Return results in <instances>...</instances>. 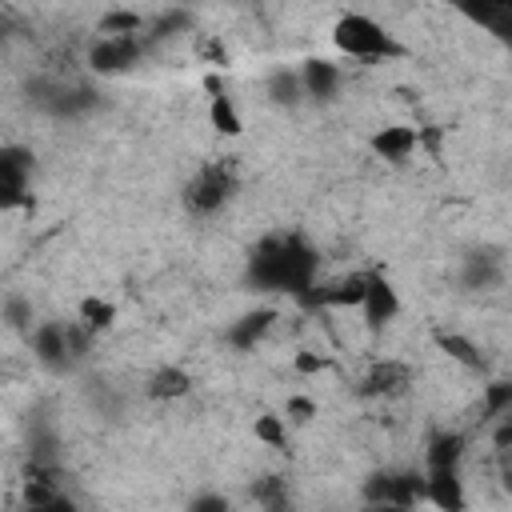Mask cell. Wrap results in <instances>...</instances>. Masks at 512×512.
I'll return each mask as SVG.
<instances>
[{"mask_svg":"<svg viewBox=\"0 0 512 512\" xmlns=\"http://www.w3.org/2000/svg\"><path fill=\"white\" fill-rule=\"evenodd\" d=\"M144 16H136V12H128V8H112V12H104L100 16V24H96V32L100 36H132V32H144Z\"/></svg>","mask_w":512,"mask_h":512,"instance_id":"cell-23","label":"cell"},{"mask_svg":"<svg viewBox=\"0 0 512 512\" xmlns=\"http://www.w3.org/2000/svg\"><path fill=\"white\" fill-rule=\"evenodd\" d=\"M264 96H268L276 108H300L308 92H304V80H300L296 68H276V72H268V80H264Z\"/></svg>","mask_w":512,"mask_h":512,"instance_id":"cell-18","label":"cell"},{"mask_svg":"<svg viewBox=\"0 0 512 512\" xmlns=\"http://www.w3.org/2000/svg\"><path fill=\"white\" fill-rule=\"evenodd\" d=\"M188 28H192V12H184V8H164L160 16H152V20L144 24L148 44H152V40H172V36H180V32H188Z\"/></svg>","mask_w":512,"mask_h":512,"instance_id":"cell-22","label":"cell"},{"mask_svg":"<svg viewBox=\"0 0 512 512\" xmlns=\"http://www.w3.org/2000/svg\"><path fill=\"white\" fill-rule=\"evenodd\" d=\"M236 164L232 160H208L192 172V180L184 184V208L192 216H216L232 196H236Z\"/></svg>","mask_w":512,"mask_h":512,"instance_id":"cell-4","label":"cell"},{"mask_svg":"<svg viewBox=\"0 0 512 512\" xmlns=\"http://www.w3.org/2000/svg\"><path fill=\"white\" fill-rule=\"evenodd\" d=\"M368 148H372L380 160H388V164H404V160L420 148V132L408 128V124H388V128H376V132H372Z\"/></svg>","mask_w":512,"mask_h":512,"instance_id":"cell-14","label":"cell"},{"mask_svg":"<svg viewBox=\"0 0 512 512\" xmlns=\"http://www.w3.org/2000/svg\"><path fill=\"white\" fill-rule=\"evenodd\" d=\"M300 80H304L308 100H316V104H328V100H336V92H340V68H336L332 60H320V56L304 60Z\"/></svg>","mask_w":512,"mask_h":512,"instance_id":"cell-16","label":"cell"},{"mask_svg":"<svg viewBox=\"0 0 512 512\" xmlns=\"http://www.w3.org/2000/svg\"><path fill=\"white\" fill-rule=\"evenodd\" d=\"M448 8L512 52V0H448Z\"/></svg>","mask_w":512,"mask_h":512,"instance_id":"cell-8","label":"cell"},{"mask_svg":"<svg viewBox=\"0 0 512 512\" xmlns=\"http://www.w3.org/2000/svg\"><path fill=\"white\" fill-rule=\"evenodd\" d=\"M484 412L488 416H512V384H492L484 396Z\"/></svg>","mask_w":512,"mask_h":512,"instance_id":"cell-27","label":"cell"},{"mask_svg":"<svg viewBox=\"0 0 512 512\" xmlns=\"http://www.w3.org/2000/svg\"><path fill=\"white\" fill-rule=\"evenodd\" d=\"M312 412H316L312 400H304V396H292V400H288V416H292V420H308Z\"/></svg>","mask_w":512,"mask_h":512,"instance_id":"cell-30","label":"cell"},{"mask_svg":"<svg viewBox=\"0 0 512 512\" xmlns=\"http://www.w3.org/2000/svg\"><path fill=\"white\" fill-rule=\"evenodd\" d=\"M296 368H300V372H320V368H324V360H320V356H300V360H296Z\"/></svg>","mask_w":512,"mask_h":512,"instance_id":"cell-31","label":"cell"},{"mask_svg":"<svg viewBox=\"0 0 512 512\" xmlns=\"http://www.w3.org/2000/svg\"><path fill=\"white\" fill-rule=\"evenodd\" d=\"M28 344H32V356H36L40 368L64 376V372H72L88 356L92 328L84 320H40L28 332Z\"/></svg>","mask_w":512,"mask_h":512,"instance_id":"cell-2","label":"cell"},{"mask_svg":"<svg viewBox=\"0 0 512 512\" xmlns=\"http://www.w3.org/2000/svg\"><path fill=\"white\" fill-rule=\"evenodd\" d=\"M272 320H276V312H272V308H256V312H244L240 320H232V324H228L224 340H228L236 352H252V348H256V344L268 336Z\"/></svg>","mask_w":512,"mask_h":512,"instance_id":"cell-17","label":"cell"},{"mask_svg":"<svg viewBox=\"0 0 512 512\" xmlns=\"http://www.w3.org/2000/svg\"><path fill=\"white\" fill-rule=\"evenodd\" d=\"M316 272H320V252L296 228H280V232L260 236L244 260V284L252 292H268V296H296L300 300L316 284Z\"/></svg>","mask_w":512,"mask_h":512,"instance_id":"cell-1","label":"cell"},{"mask_svg":"<svg viewBox=\"0 0 512 512\" xmlns=\"http://www.w3.org/2000/svg\"><path fill=\"white\" fill-rule=\"evenodd\" d=\"M464 460V436L452 432V428H440L428 436V448H424V472H456Z\"/></svg>","mask_w":512,"mask_h":512,"instance_id":"cell-15","label":"cell"},{"mask_svg":"<svg viewBox=\"0 0 512 512\" xmlns=\"http://www.w3.org/2000/svg\"><path fill=\"white\" fill-rule=\"evenodd\" d=\"M28 100H32L40 112L56 116V120H76V116H84V112L96 104L92 88L72 84V80H52V76H36V80L28 84Z\"/></svg>","mask_w":512,"mask_h":512,"instance_id":"cell-6","label":"cell"},{"mask_svg":"<svg viewBox=\"0 0 512 512\" xmlns=\"http://www.w3.org/2000/svg\"><path fill=\"white\" fill-rule=\"evenodd\" d=\"M456 276H460V284L468 292H492L504 280V256H500V248H492V244L468 248L460 256V272Z\"/></svg>","mask_w":512,"mask_h":512,"instance_id":"cell-10","label":"cell"},{"mask_svg":"<svg viewBox=\"0 0 512 512\" xmlns=\"http://www.w3.org/2000/svg\"><path fill=\"white\" fill-rule=\"evenodd\" d=\"M308 308H360L364 304V272L356 276H340L332 284H312L300 296Z\"/></svg>","mask_w":512,"mask_h":512,"instance_id":"cell-13","label":"cell"},{"mask_svg":"<svg viewBox=\"0 0 512 512\" xmlns=\"http://www.w3.org/2000/svg\"><path fill=\"white\" fill-rule=\"evenodd\" d=\"M364 500L376 508H416L428 500V480L412 468H380L364 480Z\"/></svg>","mask_w":512,"mask_h":512,"instance_id":"cell-5","label":"cell"},{"mask_svg":"<svg viewBox=\"0 0 512 512\" xmlns=\"http://www.w3.org/2000/svg\"><path fill=\"white\" fill-rule=\"evenodd\" d=\"M80 320H84L92 332H104V328H112V320H116V304H108V300H100V296H88V300H80Z\"/></svg>","mask_w":512,"mask_h":512,"instance_id":"cell-25","label":"cell"},{"mask_svg":"<svg viewBox=\"0 0 512 512\" xmlns=\"http://www.w3.org/2000/svg\"><path fill=\"white\" fill-rule=\"evenodd\" d=\"M408 384H412V368L404 360H376L360 376V396H368V400H392V396L408 392Z\"/></svg>","mask_w":512,"mask_h":512,"instance_id":"cell-12","label":"cell"},{"mask_svg":"<svg viewBox=\"0 0 512 512\" xmlns=\"http://www.w3.org/2000/svg\"><path fill=\"white\" fill-rule=\"evenodd\" d=\"M332 44L352 60H396V56H404V44L368 12H344L332 24Z\"/></svg>","mask_w":512,"mask_h":512,"instance_id":"cell-3","label":"cell"},{"mask_svg":"<svg viewBox=\"0 0 512 512\" xmlns=\"http://www.w3.org/2000/svg\"><path fill=\"white\" fill-rule=\"evenodd\" d=\"M144 392H148L152 400H180V396L192 392V376H188L180 364H160V368L148 376Z\"/></svg>","mask_w":512,"mask_h":512,"instance_id":"cell-19","label":"cell"},{"mask_svg":"<svg viewBox=\"0 0 512 512\" xmlns=\"http://www.w3.org/2000/svg\"><path fill=\"white\" fill-rule=\"evenodd\" d=\"M428 480V504L436 508H448V512H460L468 500H464V480H460V468L456 472H424Z\"/></svg>","mask_w":512,"mask_h":512,"instance_id":"cell-20","label":"cell"},{"mask_svg":"<svg viewBox=\"0 0 512 512\" xmlns=\"http://www.w3.org/2000/svg\"><path fill=\"white\" fill-rule=\"evenodd\" d=\"M436 344L452 356V360H460L464 368H480L484 364V356H480V348L468 340V336H460V332H436Z\"/></svg>","mask_w":512,"mask_h":512,"instance_id":"cell-24","label":"cell"},{"mask_svg":"<svg viewBox=\"0 0 512 512\" xmlns=\"http://www.w3.org/2000/svg\"><path fill=\"white\" fill-rule=\"evenodd\" d=\"M256 436L264 444H272V448H284V424H280V416H256Z\"/></svg>","mask_w":512,"mask_h":512,"instance_id":"cell-28","label":"cell"},{"mask_svg":"<svg viewBox=\"0 0 512 512\" xmlns=\"http://www.w3.org/2000/svg\"><path fill=\"white\" fill-rule=\"evenodd\" d=\"M144 48H148V36H140V32H132V36H96V44L88 48V68L96 76H120V72L140 64Z\"/></svg>","mask_w":512,"mask_h":512,"instance_id":"cell-7","label":"cell"},{"mask_svg":"<svg viewBox=\"0 0 512 512\" xmlns=\"http://www.w3.org/2000/svg\"><path fill=\"white\" fill-rule=\"evenodd\" d=\"M208 88H212V104H208V120H212V128L224 132V136H236L244 124H240V112H236L232 96H228L216 80H208Z\"/></svg>","mask_w":512,"mask_h":512,"instance_id":"cell-21","label":"cell"},{"mask_svg":"<svg viewBox=\"0 0 512 512\" xmlns=\"http://www.w3.org/2000/svg\"><path fill=\"white\" fill-rule=\"evenodd\" d=\"M360 312H364V324L376 328V332L388 328L400 316V292L384 272H364V304H360Z\"/></svg>","mask_w":512,"mask_h":512,"instance_id":"cell-11","label":"cell"},{"mask_svg":"<svg viewBox=\"0 0 512 512\" xmlns=\"http://www.w3.org/2000/svg\"><path fill=\"white\" fill-rule=\"evenodd\" d=\"M28 184H32V152L20 144H4L0 148V204L20 208L28 200Z\"/></svg>","mask_w":512,"mask_h":512,"instance_id":"cell-9","label":"cell"},{"mask_svg":"<svg viewBox=\"0 0 512 512\" xmlns=\"http://www.w3.org/2000/svg\"><path fill=\"white\" fill-rule=\"evenodd\" d=\"M4 320H8V328H16V332H32V304H28L24 296H8V300H4Z\"/></svg>","mask_w":512,"mask_h":512,"instance_id":"cell-26","label":"cell"},{"mask_svg":"<svg viewBox=\"0 0 512 512\" xmlns=\"http://www.w3.org/2000/svg\"><path fill=\"white\" fill-rule=\"evenodd\" d=\"M188 508H192V512H228V496H220V492H204V496H192Z\"/></svg>","mask_w":512,"mask_h":512,"instance_id":"cell-29","label":"cell"}]
</instances>
